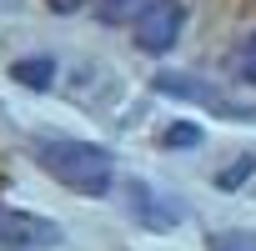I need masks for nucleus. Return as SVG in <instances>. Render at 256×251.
Instances as JSON below:
<instances>
[{"mask_svg":"<svg viewBox=\"0 0 256 251\" xmlns=\"http://www.w3.org/2000/svg\"><path fill=\"white\" fill-rule=\"evenodd\" d=\"M30 156H36V166H46V176H56L66 191H80V196H106L110 181H116L110 151H106V146H90V141L40 136Z\"/></svg>","mask_w":256,"mask_h":251,"instance_id":"obj_1","label":"nucleus"},{"mask_svg":"<svg viewBox=\"0 0 256 251\" xmlns=\"http://www.w3.org/2000/svg\"><path fill=\"white\" fill-rule=\"evenodd\" d=\"M181 26H186V6L181 0H151V6H141L136 16V46L151 50V56H166L176 40H181Z\"/></svg>","mask_w":256,"mask_h":251,"instance_id":"obj_2","label":"nucleus"},{"mask_svg":"<svg viewBox=\"0 0 256 251\" xmlns=\"http://www.w3.org/2000/svg\"><path fill=\"white\" fill-rule=\"evenodd\" d=\"M60 246V226L16 206H0V251H46Z\"/></svg>","mask_w":256,"mask_h":251,"instance_id":"obj_3","label":"nucleus"},{"mask_svg":"<svg viewBox=\"0 0 256 251\" xmlns=\"http://www.w3.org/2000/svg\"><path fill=\"white\" fill-rule=\"evenodd\" d=\"M131 201H136V216H141L151 231H166V226H176V221L186 216L181 201H156L151 186H141V181H131Z\"/></svg>","mask_w":256,"mask_h":251,"instance_id":"obj_4","label":"nucleus"},{"mask_svg":"<svg viewBox=\"0 0 256 251\" xmlns=\"http://www.w3.org/2000/svg\"><path fill=\"white\" fill-rule=\"evenodd\" d=\"M156 90H166V96H186V100H201V106H216L221 116H241L236 106L221 100V90H211V86H201V80H186V76H156Z\"/></svg>","mask_w":256,"mask_h":251,"instance_id":"obj_5","label":"nucleus"},{"mask_svg":"<svg viewBox=\"0 0 256 251\" xmlns=\"http://www.w3.org/2000/svg\"><path fill=\"white\" fill-rule=\"evenodd\" d=\"M10 76H16L20 86H30V90H50V86H56V60H50V56H26V60L10 66Z\"/></svg>","mask_w":256,"mask_h":251,"instance_id":"obj_6","label":"nucleus"},{"mask_svg":"<svg viewBox=\"0 0 256 251\" xmlns=\"http://www.w3.org/2000/svg\"><path fill=\"white\" fill-rule=\"evenodd\" d=\"M251 171H256V156L246 151V156H236V161H231V166H226V171L216 176V186H221V191H236V186H241V181H246Z\"/></svg>","mask_w":256,"mask_h":251,"instance_id":"obj_7","label":"nucleus"},{"mask_svg":"<svg viewBox=\"0 0 256 251\" xmlns=\"http://www.w3.org/2000/svg\"><path fill=\"white\" fill-rule=\"evenodd\" d=\"M211 251H256V231H216Z\"/></svg>","mask_w":256,"mask_h":251,"instance_id":"obj_8","label":"nucleus"},{"mask_svg":"<svg viewBox=\"0 0 256 251\" xmlns=\"http://www.w3.org/2000/svg\"><path fill=\"white\" fill-rule=\"evenodd\" d=\"M236 80L256 86V30L246 36V46H241V56H236Z\"/></svg>","mask_w":256,"mask_h":251,"instance_id":"obj_9","label":"nucleus"},{"mask_svg":"<svg viewBox=\"0 0 256 251\" xmlns=\"http://www.w3.org/2000/svg\"><path fill=\"white\" fill-rule=\"evenodd\" d=\"M166 146H196L201 141V126H191V120H176V126H166V136H161Z\"/></svg>","mask_w":256,"mask_h":251,"instance_id":"obj_10","label":"nucleus"},{"mask_svg":"<svg viewBox=\"0 0 256 251\" xmlns=\"http://www.w3.org/2000/svg\"><path fill=\"white\" fill-rule=\"evenodd\" d=\"M136 6H141V0H96V10H100L106 20H126Z\"/></svg>","mask_w":256,"mask_h":251,"instance_id":"obj_11","label":"nucleus"},{"mask_svg":"<svg viewBox=\"0 0 256 251\" xmlns=\"http://www.w3.org/2000/svg\"><path fill=\"white\" fill-rule=\"evenodd\" d=\"M46 6H50V10H56V16H76V10H80V6H86V0H46Z\"/></svg>","mask_w":256,"mask_h":251,"instance_id":"obj_12","label":"nucleus"}]
</instances>
